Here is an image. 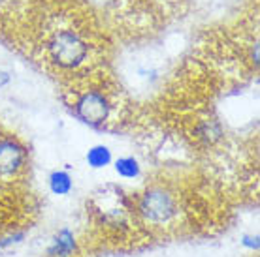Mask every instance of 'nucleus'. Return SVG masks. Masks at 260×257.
I'll return each mask as SVG.
<instances>
[{"label":"nucleus","mask_w":260,"mask_h":257,"mask_svg":"<svg viewBox=\"0 0 260 257\" xmlns=\"http://www.w3.org/2000/svg\"><path fill=\"white\" fill-rule=\"evenodd\" d=\"M87 53H89V47L85 44V39L72 30H60L49 41L51 60L66 70H72V68H78L79 64H83Z\"/></svg>","instance_id":"f257e3e1"},{"label":"nucleus","mask_w":260,"mask_h":257,"mask_svg":"<svg viewBox=\"0 0 260 257\" xmlns=\"http://www.w3.org/2000/svg\"><path fill=\"white\" fill-rule=\"evenodd\" d=\"M111 111L110 100L96 90H89L76 102V113L89 126H102L108 120Z\"/></svg>","instance_id":"f03ea898"},{"label":"nucleus","mask_w":260,"mask_h":257,"mask_svg":"<svg viewBox=\"0 0 260 257\" xmlns=\"http://www.w3.org/2000/svg\"><path fill=\"white\" fill-rule=\"evenodd\" d=\"M140 212L151 222H166L176 212V201L168 192H164L160 188H153L149 192L143 193L140 201Z\"/></svg>","instance_id":"7ed1b4c3"},{"label":"nucleus","mask_w":260,"mask_h":257,"mask_svg":"<svg viewBox=\"0 0 260 257\" xmlns=\"http://www.w3.org/2000/svg\"><path fill=\"white\" fill-rule=\"evenodd\" d=\"M26 152L17 141L2 139L0 141V177H12L19 173L25 165Z\"/></svg>","instance_id":"20e7f679"},{"label":"nucleus","mask_w":260,"mask_h":257,"mask_svg":"<svg viewBox=\"0 0 260 257\" xmlns=\"http://www.w3.org/2000/svg\"><path fill=\"white\" fill-rule=\"evenodd\" d=\"M76 250V240H74V235H72L68 229H62V231L55 237L53 240V246L49 253L53 257H70Z\"/></svg>","instance_id":"39448f33"},{"label":"nucleus","mask_w":260,"mask_h":257,"mask_svg":"<svg viewBox=\"0 0 260 257\" xmlns=\"http://www.w3.org/2000/svg\"><path fill=\"white\" fill-rule=\"evenodd\" d=\"M111 161V150L104 145H96L87 152V163L92 169H102L106 165H110Z\"/></svg>","instance_id":"423d86ee"},{"label":"nucleus","mask_w":260,"mask_h":257,"mask_svg":"<svg viewBox=\"0 0 260 257\" xmlns=\"http://www.w3.org/2000/svg\"><path fill=\"white\" fill-rule=\"evenodd\" d=\"M49 188L55 195H66L72 190V177L66 171H55L49 177Z\"/></svg>","instance_id":"0eeeda50"},{"label":"nucleus","mask_w":260,"mask_h":257,"mask_svg":"<svg viewBox=\"0 0 260 257\" xmlns=\"http://www.w3.org/2000/svg\"><path fill=\"white\" fill-rule=\"evenodd\" d=\"M115 171L124 179H134L140 175V165H138V160H134V158H121V160L115 161Z\"/></svg>","instance_id":"6e6552de"},{"label":"nucleus","mask_w":260,"mask_h":257,"mask_svg":"<svg viewBox=\"0 0 260 257\" xmlns=\"http://www.w3.org/2000/svg\"><path fill=\"white\" fill-rule=\"evenodd\" d=\"M198 137L202 139H206L208 143H213L215 139H219V135H221V128H219V124L213 122V120H209V122H204L198 130Z\"/></svg>","instance_id":"1a4fd4ad"},{"label":"nucleus","mask_w":260,"mask_h":257,"mask_svg":"<svg viewBox=\"0 0 260 257\" xmlns=\"http://www.w3.org/2000/svg\"><path fill=\"white\" fill-rule=\"evenodd\" d=\"M8 83H10V73L4 71V70H0V89H2V87H6Z\"/></svg>","instance_id":"9d476101"},{"label":"nucleus","mask_w":260,"mask_h":257,"mask_svg":"<svg viewBox=\"0 0 260 257\" xmlns=\"http://www.w3.org/2000/svg\"><path fill=\"white\" fill-rule=\"evenodd\" d=\"M243 244L251 246V248H258V242H256V240L253 242V238H245V240H243Z\"/></svg>","instance_id":"9b49d317"}]
</instances>
